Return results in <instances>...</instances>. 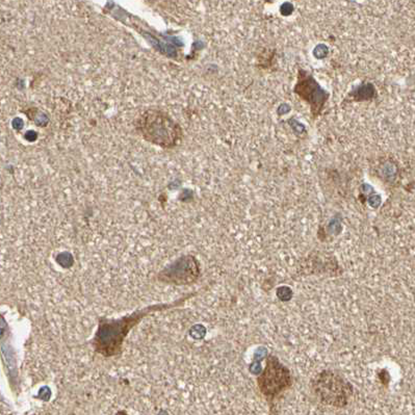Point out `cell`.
Segmentation results:
<instances>
[{"mask_svg": "<svg viewBox=\"0 0 415 415\" xmlns=\"http://www.w3.org/2000/svg\"><path fill=\"white\" fill-rule=\"evenodd\" d=\"M192 295H188L185 298H181L172 304H158L148 306L143 309L136 310L129 315L122 316L121 318H100L99 326L93 341L94 349L97 353L104 357H112L118 355L122 351V345L125 337L136 325L151 312L159 310H164L172 307L180 306L184 303L187 298H191Z\"/></svg>", "mask_w": 415, "mask_h": 415, "instance_id": "1", "label": "cell"}, {"mask_svg": "<svg viewBox=\"0 0 415 415\" xmlns=\"http://www.w3.org/2000/svg\"><path fill=\"white\" fill-rule=\"evenodd\" d=\"M141 136L161 148H173L182 138V129L167 112L159 109L144 111L137 121Z\"/></svg>", "mask_w": 415, "mask_h": 415, "instance_id": "2", "label": "cell"}, {"mask_svg": "<svg viewBox=\"0 0 415 415\" xmlns=\"http://www.w3.org/2000/svg\"><path fill=\"white\" fill-rule=\"evenodd\" d=\"M312 389L323 404L335 408H344L352 397V386L341 375L324 370L312 380Z\"/></svg>", "mask_w": 415, "mask_h": 415, "instance_id": "3", "label": "cell"}, {"mask_svg": "<svg viewBox=\"0 0 415 415\" xmlns=\"http://www.w3.org/2000/svg\"><path fill=\"white\" fill-rule=\"evenodd\" d=\"M257 384L260 392L268 400H275L292 386L293 378L288 368L283 365L277 357L270 356L266 368L258 377Z\"/></svg>", "mask_w": 415, "mask_h": 415, "instance_id": "4", "label": "cell"}, {"mask_svg": "<svg viewBox=\"0 0 415 415\" xmlns=\"http://www.w3.org/2000/svg\"><path fill=\"white\" fill-rule=\"evenodd\" d=\"M199 275V261L194 256L186 255L178 258L172 265L159 272L157 279L169 284L186 285L195 282Z\"/></svg>", "mask_w": 415, "mask_h": 415, "instance_id": "5", "label": "cell"}, {"mask_svg": "<svg viewBox=\"0 0 415 415\" xmlns=\"http://www.w3.org/2000/svg\"><path fill=\"white\" fill-rule=\"evenodd\" d=\"M356 97H358L359 100L367 99L374 95V88L370 87V85H365L360 88H358V90L355 92Z\"/></svg>", "mask_w": 415, "mask_h": 415, "instance_id": "6", "label": "cell"}, {"mask_svg": "<svg viewBox=\"0 0 415 415\" xmlns=\"http://www.w3.org/2000/svg\"><path fill=\"white\" fill-rule=\"evenodd\" d=\"M328 54V48L325 45H318L314 49V55L317 59H323Z\"/></svg>", "mask_w": 415, "mask_h": 415, "instance_id": "7", "label": "cell"}]
</instances>
